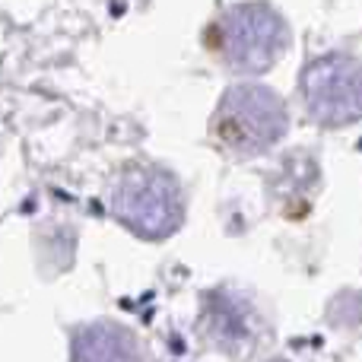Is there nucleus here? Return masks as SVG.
<instances>
[{"mask_svg":"<svg viewBox=\"0 0 362 362\" xmlns=\"http://www.w3.org/2000/svg\"><path fill=\"white\" fill-rule=\"evenodd\" d=\"M210 42L235 74H264L286 48V23L264 4H238L213 23Z\"/></svg>","mask_w":362,"mask_h":362,"instance_id":"nucleus-2","label":"nucleus"},{"mask_svg":"<svg viewBox=\"0 0 362 362\" xmlns=\"http://www.w3.org/2000/svg\"><path fill=\"white\" fill-rule=\"evenodd\" d=\"M213 337L219 340L223 346H242V344H248V331H251V325H248V312H245L242 305H235V302H229V299H219V302H213Z\"/></svg>","mask_w":362,"mask_h":362,"instance_id":"nucleus-6","label":"nucleus"},{"mask_svg":"<svg viewBox=\"0 0 362 362\" xmlns=\"http://www.w3.org/2000/svg\"><path fill=\"white\" fill-rule=\"evenodd\" d=\"M286 105L264 86H232L213 112V137L229 156L251 159L267 153L286 134Z\"/></svg>","mask_w":362,"mask_h":362,"instance_id":"nucleus-1","label":"nucleus"},{"mask_svg":"<svg viewBox=\"0 0 362 362\" xmlns=\"http://www.w3.org/2000/svg\"><path fill=\"white\" fill-rule=\"evenodd\" d=\"M74 362H144V353L131 331L99 321L76 331Z\"/></svg>","mask_w":362,"mask_h":362,"instance_id":"nucleus-5","label":"nucleus"},{"mask_svg":"<svg viewBox=\"0 0 362 362\" xmlns=\"http://www.w3.org/2000/svg\"><path fill=\"white\" fill-rule=\"evenodd\" d=\"M112 210L131 232L144 238H165L185 219L178 181L156 165H131L112 191Z\"/></svg>","mask_w":362,"mask_h":362,"instance_id":"nucleus-3","label":"nucleus"},{"mask_svg":"<svg viewBox=\"0 0 362 362\" xmlns=\"http://www.w3.org/2000/svg\"><path fill=\"white\" fill-rule=\"evenodd\" d=\"M308 118L325 127H344L362 118V64L350 54H325L302 76Z\"/></svg>","mask_w":362,"mask_h":362,"instance_id":"nucleus-4","label":"nucleus"}]
</instances>
